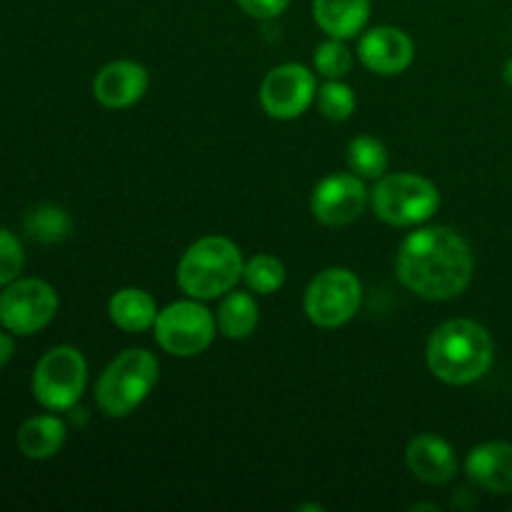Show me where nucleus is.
Segmentation results:
<instances>
[{
    "label": "nucleus",
    "instance_id": "obj_17",
    "mask_svg": "<svg viewBox=\"0 0 512 512\" xmlns=\"http://www.w3.org/2000/svg\"><path fill=\"white\" fill-rule=\"evenodd\" d=\"M158 313L160 310L155 305L153 295L140 288H120L108 300L110 323L130 335L153 330Z\"/></svg>",
    "mask_w": 512,
    "mask_h": 512
},
{
    "label": "nucleus",
    "instance_id": "obj_26",
    "mask_svg": "<svg viewBox=\"0 0 512 512\" xmlns=\"http://www.w3.org/2000/svg\"><path fill=\"white\" fill-rule=\"evenodd\" d=\"M238 8L243 13H248L250 18H258V20H273L280 18V15L288 10L290 0H235Z\"/></svg>",
    "mask_w": 512,
    "mask_h": 512
},
{
    "label": "nucleus",
    "instance_id": "obj_24",
    "mask_svg": "<svg viewBox=\"0 0 512 512\" xmlns=\"http://www.w3.org/2000/svg\"><path fill=\"white\" fill-rule=\"evenodd\" d=\"M353 63V50L345 45V40L338 38L323 40L313 53L315 70H318V75H323L328 80H343L353 70Z\"/></svg>",
    "mask_w": 512,
    "mask_h": 512
},
{
    "label": "nucleus",
    "instance_id": "obj_4",
    "mask_svg": "<svg viewBox=\"0 0 512 512\" xmlns=\"http://www.w3.org/2000/svg\"><path fill=\"white\" fill-rule=\"evenodd\" d=\"M160 363L150 350L130 348L108 363L95 383V403L105 418H128L153 393Z\"/></svg>",
    "mask_w": 512,
    "mask_h": 512
},
{
    "label": "nucleus",
    "instance_id": "obj_19",
    "mask_svg": "<svg viewBox=\"0 0 512 512\" xmlns=\"http://www.w3.org/2000/svg\"><path fill=\"white\" fill-rule=\"evenodd\" d=\"M218 330L228 340H245L255 333L260 323V308L250 293H240V290H230L220 300L218 315Z\"/></svg>",
    "mask_w": 512,
    "mask_h": 512
},
{
    "label": "nucleus",
    "instance_id": "obj_3",
    "mask_svg": "<svg viewBox=\"0 0 512 512\" xmlns=\"http://www.w3.org/2000/svg\"><path fill=\"white\" fill-rule=\"evenodd\" d=\"M243 250L225 235H205L195 240L178 260L180 290L195 300H218L243 280Z\"/></svg>",
    "mask_w": 512,
    "mask_h": 512
},
{
    "label": "nucleus",
    "instance_id": "obj_10",
    "mask_svg": "<svg viewBox=\"0 0 512 512\" xmlns=\"http://www.w3.org/2000/svg\"><path fill=\"white\" fill-rule=\"evenodd\" d=\"M318 95V80L300 63L275 65L260 85V105L275 120H295L308 113Z\"/></svg>",
    "mask_w": 512,
    "mask_h": 512
},
{
    "label": "nucleus",
    "instance_id": "obj_11",
    "mask_svg": "<svg viewBox=\"0 0 512 512\" xmlns=\"http://www.w3.org/2000/svg\"><path fill=\"white\" fill-rule=\"evenodd\" d=\"M370 193L363 178L355 173H330L310 195V213L328 228H345L355 223L368 208Z\"/></svg>",
    "mask_w": 512,
    "mask_h": 512
},
{
    "label": "nucleus",
    "instance_id": "obj_29",
    "mask_svg": "<svg viewBox=\"0 0 512 512\" xmlns=\"http://www.w3.org/2000/svg\"><path fill=\"white\" fill-rule=\"evenodd\" d=\"M410 510H438V508H435V505H413V508H410Z\"/></svg>",
    "mask_w": 512,
    "mask_h": 512
},
{
    "label": "nucleus",
    "instance_id": "obj_5",
    "mask_svg": "<svg viewBox=\"0 0 512 512\" xmlns=\"http://www.w3.org/2000/svg\"><path fill=\"white\" fill-rule=\"evenodd\" d=\"M370 205L383 223L395 228H418L440 208V190L418 173H390L375 183Z\"/></svg>",
    "mask_w": 512,
    "mask_h": 512
},
{
    "label": "nucleus",
    "instance_id": "obj_21",
    "mask_svg": "<svg viewBox=\"0 0 512 512\" xmlns=\"http://www.w3.org/2000/svg\"><path fill=\"white\" fill-rule=\"evenodd\" d=\"M348 168L363 180H380L388 170V148L373 135H358L348 145Z\"/></svg>",
    "mask_w": 512,
    "mask_h": 512
},
{
    "label": "nucleus",
    "instance_id": "obj_25",
    "mask_svg": "<svg viewBox=\"0 0 512 512\" xmlns=\"http://www.w3.org/2000/svg\"><path fill=\"white\" fill-rule=\"evenodd\" d=\"M23 265H25L23 243L18 240V235L0 228V288L13 283V280L23 273Z\"/></svg>",
    "mask_w": 512,
    "mask_h": 512
},
{
    "label": "nucleus",
    "instance_id": "obj_8",
    "mask_svg": "<svg viewBox=\"0 0 512 512\" xmlns=\"http://www.w3.org/2000/svg\"><path fill=\"white\" fill-rule=\"evenodd\" d=\"M363 303V285L348 268H328L310 280L303 310L313 325L323 330L340 328L358 315Z\"/></svg>",
    "mask_w": 512,
    "mask_h": 512
},
{
    "label": "nucleus",
    "instance_id": "obj_18",
    "mask_svg": "<svg viewBox=\"0 0 512 512\" xmlns=\"http://www.w3.org/2000/svg\"><path fill=\"white\" fill-rule=\"evenodd\" d=\"M68 425L58 415H35L18 428V450L28 460H50L63 450Z\"/></svg>",
    "mask_w": 512,
    "mask_h": 512
},
{
    "label": "nucleus",
    "instance_id": "obj_28",
    "mask_svg": "<svg viewBox=\"0 0 512 512\" xmlns=\"http://www.w3.org/2000/svg\"><path fill=\"white\" fill-rule=\"evenodd\" d=\"M503 78H505V83H508V88L512 90V58L508 60V63H505V68H503Z\"/></svg>",
    "mask_w": 512,
    "mask_h": 512
},
{
    "label": "nucleus",
    "instance_id": "obj_9",
    "mask_svg": "<svg viewBox=\"0 0 512 512\" xmlns=\"http://www.w3.org/2000/svg\"><path fill=\"white\" fill-rule=\"evenodd\" d=\"M58 293L40 278H15L0 293V325L10 335H35L58 315Z\"/></svg>",
    "mask_w": 512,
    "mask_h": 512
},
{
    "label": "nucleus",
    "instance_id": "obj_14",
    "mask_svg": "<svg viewBox=\"0 0 512 512\" xmlns=\"http://www.w3.org/2000/svg\"><path fill=\"white\" fill-rule=\"evenodd\" d=\"M405 463L415 478L428 485H445L458 475L453 445L433 433H423L410 440L405 448Z\"/></svg>",
    "mask_w": 512,
    "mask_h": 512
},
{
    "label": "nucleus",
    "instance_id": "obj_15",
    "mask_svg": "<svg viewBox=\"0 0 512 512\" xmlns=\"http://www.w3.org/2000/svg\"><path fill=\"white\" fill-rule=\"evenodd\" d=\"M470 483L495 495L512 493V445L483 443L475 445L465 460Z\"/></svg>",
    "mask_w": 512,
    "mask_h": 512
},
{
    "label": "nucleus",
    "instance_id": "obj_23",
    "mask_svg": "<svg viewBox=\"0 0 512 512\" xmlns=\"http://www.w3.org/2000/svg\"><path fill=\"white\" fill-rule=\"evenodd\" d=\"M315 103H318V110L323 113V118L333 120V123H343L350 115L355 113V100L353 88L343 80H328L318 88V95H315Z\"/></svg>",
    "mask_w": 512,
    "mask_h": 512
},
{
    "label": "nucleus",
    "instance_id": "obj_22",
    "mask_svg": "<svg viewBox=\"0 0 512 512\" xmlns=\"http://www.w3.org/2000/svg\"><path fill=\"white\" fill-rule=\"evenodd\" d=\"M243 280L250 293L273 295L285 285V265L275 255H253L245 263Z\"/></svg>",
    "mask_w": 512,
    "mask_h": 512
},
{
    "label": "nucleus",
    "instance_id": "obj_16",
    "mask_svg": "<svg viewBox=\"0 0 512 512\" xmlns=\"http://www.w3.org/2000/svg\"><path fill=\"white\" fill-rule=\"evenodd\" d=\"M370 0H313V20L328 38L353 40L370 20Z\"/></svg>",
    "mask_w": 512,
    "mask_h": 512
},
{
    "label": "nucleus",
    "instance_id": "obj_7",
    "mask_svg": "<svg viewBox=\"0 0 512 512\" xmlns=\"http://www.w3.org/2000/svg\"><path fill=\"white\" fill-rule=\"evenodd\" d=\"M155 343L173 358H195L213 345L218 320L203 300H178L165 305L153 325Z\"/></svg>",
    "mask_w": 512,
    "mask_h": 512
},
{
    "label": "nucleus",
    "instance_id": "obj_27",
    "mask_svg": "<svg viewBox=\"0 0 512 512\" xmlns=\"http://www.w3.org/2000/svg\"><path fill=\"white\" fill-rule=\"evenodd\" d=\"M15 353V343L13 338L8 335V330H0V368H5V365L10 363V358H13Z\"/></svg>",
    "mask_w": 512,
    "mask_h": 512
},
{
    "label": "nucleus",
    "instance_id": "obj_13",
    "mask_svg": "<svg viewBox=\"0 0 512 512\" xmlns=\"http://www.w3.org/2000/svg\"><path fill=\"white\" fill-rule=\"evenodd\" d=\"M148 68L135 60H113L103 65L93 78V95L103 108L125 110L133 108L148 93Z\"/></svg>",
    "mask_w": 512,
    "mask_h": 512
},
{
    "label": "nucleus",
    "instance_id": "obj_6",
    "mask_svg": "<svg viewBox=\"0 0 512 512\" xmlns=\"http://www.w3.org/2000/svg\"><path fill=\"white\" fill-rule=\"evenodd\" d=\"M33 395L50 413H65L80 403L88 385V360L73 345H55L33 370Z\"/></svg>",
    "mask_w": 512,
    "mask_h": 512
},
{
    "label": "nucleus",
    "instance_id": "obj_2",
    "mask_svg": "<svg viewBox=\"0 0 512 512\" xmlns=\"http://www.w3.org/2000/svg\"><path fill=\"white\" fill-rule=\"evenodd\" d=\"M493 358L495 345L488 328L468 318H453L438 325L425 350L430 373L445 385L478 383L490 370Z\"/></svg>",
    "mask_w": 512,
    "mask_h": 512
},
{
    "label": "nucleus",
    "instance_id": "obj_1",
    "mask_svg": "<svg viewBox=\"0 0 512 512\" xmlns=\"http://www.w3.org/2000/svg\"><path fill=\"white\" fill-rule=\"evenodd\" d=\"M475 258L468 240L448 225L405 235L395 258L398 280L418 298L443 303L458 298L473 280Z\"/></svg>",
    "mask_w": 512,
    "mask_h": 512
},
{
    "label": "nucleus",
    "instance_id": "obj_20",
    "mask_svg": "<svg viewBox=\"0 0 512 512\" xmlns=\"http://www.w3.org/2000/svg\"><path fill=\"white\" fill-rule=\"evenodd\" d=\"M25 233L33 240L45 245L63 243L65 238L73 230V218H70L68 210L58 208V205H38V208L30 210L23 220Z\"/></svg>",
    "mask_w": 512,
    "mask_h": 512
},
{
    "label": "nucleus",
    "instance_id": "obj_12",
    "mask_svg": "<svg viewBox=\"0 0 512 512\" xmlns=\"http://www.w3.org/2000/svg\"><path fill=\"white\" fill-rule=\"evenodd\" d=\"M358 60L378 75H400L413 65L415 43L405 30L375 25L360 35Z\"/></svg>",
    "mask_w": 512,
    "mask_h": 512
}]
</instances>
